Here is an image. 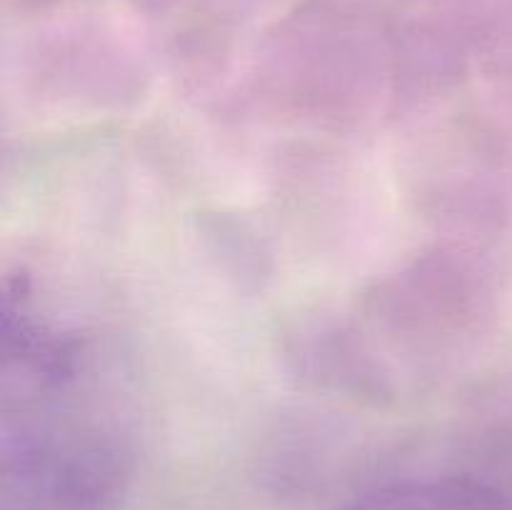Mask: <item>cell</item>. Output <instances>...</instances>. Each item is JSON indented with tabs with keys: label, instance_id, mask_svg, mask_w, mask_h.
I'll use <instances>...</instances> for the list:
<instances>
[{
	"label": "cell",
	"instance_id": "6da1fadb",
	"mask_svg": "<svg viewBox=\"0 0 512 510\" xmlns=\"http://www.w3.org/2000/svg\"><path fill=\"white\" fill-rule=\"evenodd\" d=\"M13 323H5L0 510H118L128 455L83 398L78 353L23 315Z\"/></svg>",
	"mask_w": 512,
	"mask_h": 510
},
{
	"label": "cell",
	"instance_id": "7a4b0ae2",
	"mask_svg": "<svg viewBox=\"0 0 512 510\" xmlns=\"http://www.w3.org/2000/svg\"><path fill=\"white\" fill-rule=\"evenodd\" d=\"M345 510H512V500L488 485L443 480L383 488L355 500Z\"/></svg>",
	"mask_w": 512,
	"mask_h": 510
}]
</instances>
